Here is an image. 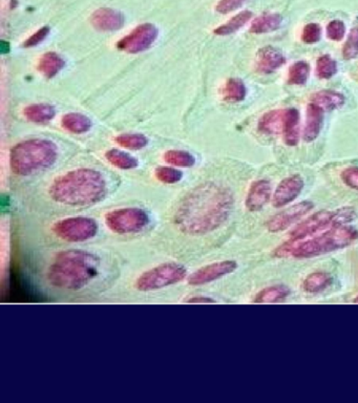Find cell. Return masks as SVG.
<instances>
[{"label":"cell","mask_w":358,"mask_h":403,"mask_svg":"<svg viewBox=\"0 0 358 403\" xmlns=\"http://www.w3.org/2000/svg\"><path fill=\"white\" fill-rule=\"evenodd\" d=\"M272 198V185L266 180L253 182L246 197L245 206L251 212L259 211Z\"/></svg>","instance_id":"obj_16"},{"label":"cell","mask_w":358,"mask_h":403,"mask_svg":"<svg viewBox=\"0 0 358 403\" xmlns=\"http://www.w3.org/2000/svg\"><path fill=\"white\" fill-rule=\"evenodd\" d=\"M186 304H216L217 301L216 299H211L208 297H201V295H196V297H189V299L185 301Z\"/></svg>","instance_id":"obj_41"},{"label":"cell","mask_w":358,"mask_h":403,"mask_svg":"<svg viewBox=\"0 0 358 403\" xmlns=\"http://www.w3.org/2000/svg\"><path fill=\"white\" fill-rule=\"evenodd\" d=\"M91 23L94 28L102 32H113L123 26L125 18L122 13L113 9L102 8L91 15Z\"/></svg>","instance_id":"obj_15"},{"label":"cell","mask_w":358,"mask_h":403,"mask_svg":"<svg viewBox=\"0 0 358 403\" xmlns=\"http://www.w3.org/2000/svg\"><path fill=\"white\" fill-rule=\"evenodd\" d=\"M62 126L74 133H84L91 127V122L86 116L82 114H67L62 118Z\"/></svg>","instance_id":"obj_27"},{"label":"cell","mask_w":358,"mask_h":403,"mask_svg":"<svg viewBox=\"0 0 358 403\" xmlns=\"http://www.w3.org/2000/svg\"><path fill=\"white\" fill-rule=\"evenodd\" d=\"M303 177L300 175L286 177L277 185L272 199V205L276 208L285 207L298 198L303 189Z\"/></svg>","instance_id":"obj_13"},{"label":"cell","mask_w":358,"mask_h":403,"mask_svg":"<svg viewBox=\"0 0 358 403\" xmlns=\"http://www.w3.org/2000/svg\"><path fill=\"white\" fill-rule=\"evenodd\" d=\"M106 182L99 172L77 170L57 177L50 187V196L61 205L89 206L106 197Z\"/></svg>","instance_id":"obj_3"},{"label":"cell","mask_w":358,"mask_h":403,"mask_svg":"<svg viewBox=\"0 0 358 403\" xmlns=\"http://www.w3.org/2000/svg\"><path fill=\"white\" fill-rule=\"evenodd\" d=\"M233 203L227 188L215 183L203 184L181 203L176 214L177 226L191 236L208 233L226 222Z\"/></svg>","instance_id":"obj_1"},{"label":"cell","mask_w":358,"mask_h":403,"mask_svg":"<svg viewBox=\"0 0 358 403\" xmlns=\"http://www.w3.org/2000/svg\"><path fill=\"white\" fill-rule=\"evenodd\" d=\"M322 38V28L318 23H308L303 30L302 40L307 45L318 43Z\"/></svg>","instance_id":"obj_36"},{"label":"cell","mask_w":358,"mask_h":403,"mask_svg":"<svg viewBox=\"0 0 358 403\" xmlns=\"http://www.w3.org/2000/svg\"><path fill=\"white\" fill-rule=\"evenodd\" d=\"M286 63L283 53L274 47H264L259 50L255 58V67L262 74H272Z\"/></svg>","instance_id":"obj_14"},{"label":"cell","mask_w":358,"mask_h":403,"mask_svg":"<svg viewBox=\"0 0 358 403\" xmlns=\"http://www.w3.org/2000/svg\"><path fill=\"white\" fill-rule=\"evenodd\" d=\"M283 17L276 13H267L257 17L250 26V33L252 34H267L274 32L281 28Z\"/></svg>","instance_id":"obj_20"},{"label":"cell","mask_w":358,"mask_h":403,"mask_svg":"<svg viewBox=\"0 0 358 403\" xmlns=\"http://www.w3.org/2000/svg\"><path fill=\"white\" fill-rule=\"evenodd\" d=\"M52 230L57 238L65 242L84 243L97 236L99 225L94 219L75 216L58 221Z\"/></svg>","instance_id":"obj_8"},{"label":"cell","mask_w":358,"mask_h":403,"mask_svg":"<svg viewBox=\"0 0 358 403\" xmlns=\"http://www.w3.org/2000/svg\"><path fill=\"white\" fill-rule=\"evenodd\" d=\"M247 0H220L217 4V11L220 14H228L241 8Z\"/></svg>","instance_id":"obj_39"},{"label":"cell","mask_w":358,"mask_h":403,"mask_svg":"<svg viewBox=\"0 0 358 403\" xmlns=\"http://www.w3.org/2000/svg\"><path fill=\"white\" fill-rule=\"evenodd\" d=\"M251 17H252V13L250 11H243V12L233 16L230 21H227L224 25L216 28L215 34L219 35V36H227V35L233 34V33L239 31L240 28H243L250 21Z\"/></svg>","instance_id":"obj_28"},{"label":"cell","mask_w":358,"mask_h":403,"mask_svg":"<svg viewBox=\"0 0 358 403\" xmlns=\"http://www.w3.org/2000/svg\"><path fill=\"white\" fill-rule=\"evenodd\" d=\"M187 269L183 265L164 263L142 273L134 286L141 292L158 291L182 282L187 277Z\"/></svg>","instance_id":"obj_6"},{"label":"cell","mask_w":358,"mask_h":403,"mask_svg":"<svg viewBox=\"0 0 358 403\" xmlns=\"http://www.w3.org/2000/svg\"><path fill=\"white\" fill-rule=\"evenodd\" d=\"M342 182L353 189L358 190V167L352 166V167L346 168L340 175Z\"/></svg>","instance_id":"obj_38"},{"label":"cell","mask_w":358,"mask_h":403,"mask_svg":"<svg viewBox=\"0 0 358 403\" xmlns=\"http://www.w3.org/2000/svg\"><path fill=\"white\" fill-rule=\"evenodd\" d=\"M159 31L152 23H144L137 26L128 36L118 41L117 48L128 54H138L152 47L158 37Z\"/></svg>","instance_id":"obj_9"},{"label":"cell","mask_w":358,"mask_h":403,"mask_svg":"<svg viewBox=\"0 0 358 403\" xmlns=\"http://www.w3.org/2000/svg\"><path fill=\"white\" fill-rule=\"evenodd\" d=\"M313 203L310 201H303L296 204L270 218L267 222L268 230L274 233L283 231L294 223L298 222L310 210L313 209Z\"/></svg>","instance_id":"obj_12"},{"label":"cell","mask_w":358,"mask_h":403,"mask_svg":"<svg viewBox=\"0 0 358 403\" xmlns=\"http://www.w3.org/2000/svg\"><path fill=\"white\" fill-rule=\"evenodd\" d=\"M223 95H224V100L227 102H241L247 95L245 83L239 78L229 79L223 89Z\"/></svg>","instance_id":"obj_25"},{"label":"cell","mask_w":358,"mask_h":403,"mask_svg":"<svg viewBox=\"0 0 358 403\" xmlns=\"http://www.w3.org/2000/svg\"><path fill=\"white\" fill-rule=\"evenodd\" d=\"M65 62L62 57L54 52H49L41 57L38 63V70L47 78H54L65 67Z\"/></svg>","instance_id":"obj_22"},{"label":"cell","mask_w":358,"mask_h":403,"mask_svg":"<svg viewBox=\"0 0 358 403\" xmlns=\"http://www.w3.org/2000/svg\"><path fill=\"white\" fill-rule=\"evenodd\" d=\"M150 223V214L141 208H122L113 210L106 216V225L108 229L121 236L139 233Z\"/></svg>","instance_id":"obj_7"},{"label":"cell","mask_w":358,"mask_h":403,"mask_svg":"<svg viewBox=\"0 0 358 403\" xmlns=\"http://www.w3.org/2000/svg\"><path fill=\"white\" fill-rule=\"evenodd\" d=\"M106 160L115 166L122 170H134L138 166V161L136 158L132 157L124 151L118 150H111L106 153Z\"/></svg>","instance_id":"obj_29"},{"label":"cell","mask_w":358,"mask_h":403,"mask_svg":"<svg viewBox=\"0 0 358 403\" xmlns=\"http://www.w3.org/2000/svg\"><path fill=\"white\" fill-rule=\"evenodd\" d=\"M155 176L159 181L164 184H176L182 180L183 174L181 170L168 166H160L155 172Z\"/></svg>","instance_id":"obj_34"},{"label":"cell","mask_w":358,"mask_h":403,"mask_svg":"<svg viewBox=\"0 0 358 403\" xmlns=\"http://www.w3.org/2000/svg\"><path fill=\"white\" fill-rule=\"evenodd\" d=\"M101 258L83 249L57 252L47 263L45 275L47 286L61 292H79L101 277Z\"/></svg>","instance_id":"obj_2"},{"label":"cell","mask_w":358,"mask_h":403,"mask_svg":"<svg viewBox=\"0 0 358 403\" xmlns=\"http://www.w3.org/2000/svg\"><path fill=\"white\" fill-rule=\"evenodd\" d=\"M353 302H354V304H358V297L354 299V301H353Z\"/></svg>","instance_id":"obj_42"},{"label":"cell","mask_w":358,"mask_h":403,"mask_svg":"<svg viewBox=\"0 0 358 403\" xmlns=\"http://www.w3.org/2000/svg\"><path fill=\"white\" fill-rule=\"evenodd\" d=\"M324 109L314 103H310L306 113V124L303 127V141L312 142L318 139L324 126Z\"/></svg>","instance_id":"obj_17"},{"label":"cell","mask_w":358,"mask_h":403,"mask_svg":"<svg viewBox=\"0 0 358 403\" xmlns=\"http://www.w3.org/2000/svg\"><path fill=\"white\" fill-rule=\"evenodd\" d=\"M358 238V231L353 227H332L320 236L308 240L291 241L284 243L274 251L279 258H311L340 250L350 246Z\"/></svg>","instance_id":"obj_4"},{"label":"cell","mask_w":358,"mask_h":403,"mask_svg":"<svg viewBox=\"0 0 358 403\" xmlns=\"http://www.w3.org/2000/svg\"><path fill=\"white\" fill-rule=\"evenodd\" d=\"M23 114L30 121L35 122V123H45L55 117L56 111L55 107L52 105L40 103V104H33L26 107Z\"/></svg>","instance_id":"obj_24"},{"label":"cell","mask_w":358,"mask_h":403,"mask_svg":"<svg viewBox=\"0 0 358 403\" xmlns=\"http://www.w3.org/2000/svg\"><path fill=\"white\" fill-rule=\"evenodd\" d=\"M300 111L296 109H285L283 123L284 142L288 146H296L300 141Z\"/></svg>","instance_id":"obj_18"},{"label":"cell","mask_w":358,"mask_h":403,"mask_svg":"<svg viewBox=\"0 0 358 403\" xmlns=\"http://www.w3.org/2000/svg\"><path fill=\"white\" fill-rule=\"evenodd\" d=\"M165 162L179 167H191L196 163V159L191 153L184 150H168L164 153Z\"/></svg>","instance_id":"obj_32"},{"label":"cell","mask_w":358,"mask_h":403,"mask_svg":"<svg viewBox=\"0 0 358 403\" xmlns=\"http://www.w3.org/2000/svg\"><path fill=\"white\" fill-rule=\"evenodd\" d=\"M285 109L270 111L262 116L259 121V131L266 135H277L283 131Z\"/></svg>","instance_id":"obj_19"},{"label":"cell","mask_w":358,"mask_h":403,"mask_svg":"<svg viewBox=\"0 0 358 403\" xmlns=\"http://www.w3.org/2000/svg\"><path fill=\"white\" fill-rule=\"evenodd\" d=\"M57 160V148L47 140H28L12 148L10 166L16 176L28 177L47 170Z\"/></svg>","instance_id":"obj_5"},{"label":"cell","mask_w":358,"mask_h":403,"mask_svg":"<svg viewBox=\"0 0 358 403\" xmlns=\"http://www.w3.org/2000/svg\"><path fill=\"white\" fill-rule=\"evenodd\" d=\"M327 37L330 40L340 41L346 34V26L342 21H332L326 28Z\"/></svg>","instance_id":"obj_37"},{"label":"cell","mask_w":358,"mask_h":403,"mask_svg":"<svg viewBox=\"0 0 358 403\" xmlns=\"http://www.w3.org/2000/svg\"><path fill=\"white\" fill-rule=\"evenodd\" d=\"M335 227V221H334V211L329 210H320L316 214H312L309 218L303 221L301 224L294 228L290 232V238L291 241L305 240L307 238H311L314 234L327 229V228Z\"/></svg>","instance_id":"obj_10"},{"label":"cell","mask_w":358,"mask_h":403,"mask_svg":"<svg viewBox=\"0 0 358 403\" xmlns=\"http://www.w3.org/2000/svg\"><path fill=\"white\" fill-rule=\"evenodd\" d=\"M332 284L331 275L325 272H314L308 275L303 282V290L307 293H320Z\"/></svg>","instance_id":"obj_26"},{"label":"cell","mask_w":358,"mask_h":403,"mask_svg":"<svg viewBox=\"0 0 358 403\" xmlns=\"http://www.w3.org/2000/svg\"><path fill=\"white\" fill-rule=\"evenodd\" d=\"M358 56V26L349 33L348 38L342 48V57L346 60L357 58Z\"/></svg>","instance_id":"obj_35"},{"label":"cell","mask_w":358,"mask_h":403,"mask_svg":"<svg viewBox=\"0 0 358 403\" xmlns=\"http://www.w3.org/2000/svg\"><path fill=\"white\" fill-rule=\"evenodd\" d=\"M337 73V63L329 55L320 56L316 61V76L320 79H330Z\"/></svg>","instance_id":"obj_33"},{"label":"cell","mask_w":358,"mask_h":403,"mask_svg":"<svg viewBox=\"0 0 358 403\" xmlns=\"http://www.w3.org/2000/svg\"><path fill=\"white\" fill-rule=\"evenodd\" d=\"M311 103L322 107L324 111H334L340 109L346 102L342 94L333 91H320L311 96Z\"/></svg>","instance_id":"obj_21"},{"label":"cell","mask_w":358,"mask_h":403,"mask_svg":"<svg viewBox=\"0 0 358 403\" xmlns=\"http://www.w3.org/2000/svg\"><path fill=\"white\" fill-rule=\"evenodd\" d=\"M116 142L128 150H139L147 145V138L141 133H123L116 138Z\"/></svg>","instance_id":"obj_31"},{"label":"cell","mask_w":358,"mask_h":403,"mask_svg":"<svg viewBox=\"0 0 358 403\" xmlns=\"http://www.w3.org/2000/svg\"><path fill=\"white\" fill-rule=\"evenodd\" d=\"M290 290L286 286L276 285L263 289L257 293L255 297L254 304H277V302L285 301L289 297Z\"/></svg>","instance_id":"obj_23"},{"label":"cell","mask_w":358,"mask_h":403,"mask_svg":"<svg viewBox=\"0 0 358 403\" xmlns=\"http://www.w3.org/2000/svg\"><path fill=\"white\" fill-rule=\"evenodd\" d=\"M310 76V65L307 61H298L290 67L288 83L291 85H303Z\"/></svg>","instance_id":"obj_30"},{"label":"cell","mask_w":358,"mask_h":403,"mask_svg":"<svg viewBox=\"0 0 358 403\" xmlns=\"http://www.w3.org/2000/svg\"><path fill=\"white\" fill-rule=\"evenodd\" d=\"M50 33L49 26H43L40 30L37 31L35 34H33L30 38L27 39L23 43V48H33L35 45H38L39 43H43L45 38H47V35Z\"/></svg>","instance_id":"obj_40"},{"label":"cell","mask_w":358,"mask_h":403,"mask_svg":"<svg viewBox=\"0 0 358 403\" xmlns=\"http://www.w3.org/2000/svg\"><path fill=\"white\" fill-rule=\"evenodd\" d=\"M237 264L235 260H220L201 267L194 271L193 275L187 278V284L189 286L200 287L211 284L215 280L226 277L237 270Z\"/></svg>","instance_id":"obj_11"}]
</instances>
